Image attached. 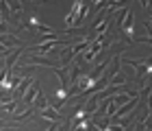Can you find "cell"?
<instances>
[{"mask_svg":"<svg viewBox=\"0 0 152 131\" xmlns=\"http://www.w3.org/2000/svg\"><path fill=\"white\" fill-rule=\"evenodd\" d=\"M0 44L4 48H13V46H18V37L9 35V33H0Z\"/></svg>","mask_w":152,"mask_h":131,"instance_id":"cell-6","label":"cell"},{"mask_svg":"<svg viewBox=\"0 0 152 131\" xmlns=\"http://www.w3.org/2000/svg\"><path fill=\"white\" fill-rule=\"evenodd\" d=\"M7 53H9V48H4L2 44H0V55H7Z\"/></svg>","mask_w":152,"mask_h":131,"instance_id":"cell-12","label":"cell"},{"mask_svg":"<svg viewBox=\"0 0 152 131\" xmlns=\"http://www.w3.org/2000/svg\"><path fill=\"white\" fill-rule=\"evenodd\" d=\"M120 2H124V0H113V4L117 7V4H120Z\"/></svg>","mask_w":152,"mask_h":131,"instance_id":"cell-14","label":"cell"},{"mask_svg":"<svg viewBox=\"0 0 152 131\" xmlns=\"http://www.w3.org/2000/svg\"><path fill=\"white\" fill-rule=\"evenodd\" d=\"M102 48H104V35L94 37V42L87 46V50H85V53H83V59H85V61H94V59H96V55H98Z\"/></svg>","mask_w":152,"mask_h":131,"instance_id":"cell-2","label":"cell"},{"mask_svg":"<svg viewBox=\"0 0 152 131\" xmlns=\"http://www.w3.org/2000/svg\"><path fill=\"white\" fill-rule=\"evenodd\" d=\"M35 94H39V83H37V79H33V83L28 85V90H26V94H24V101L31 103L35 98Z\"/></svg>","mask_w":152,"mask_h":131,"instance_id":"cell-5","label":"cell"},{"mask_svg":"<svg viewBox=\"0 0 152 131\" xmlns=\"http://www.w3.org/2000/svg\"><path fill=\"white\" fill-rule=\"evenodd\" d=\"M133 24H135V16H133V11H130V9H126L124 20L120 22V31H122L126 37H133Z\"/></svg>","mask_w":152,"mask_h":131,"instance_id":"cell-3","label":"cell"},{"mask_svg":"<svg viewBox=\"0 0 152 131\" xmlns=\"http://www.w3.org/2000/svg\"><path fill=\"white\" fill-rule=\"evenodd\" d=\"M46 131H57V129H54V125H52V127H48V129H46Z\"/></svg>","mask_w":152,"mask_h":131,"instance_id":"cell-15","label":"cell"},{"mask_svg":"<svg viewBox=\"0 0 152 131\" xmlns=\"http://www.w3.org/2000/svg\"><path fill=\"white\" fill-rule=\"evenodd\" d=\"M146 29H148V33H152V20H148V22H146Z\"/></svg>","mask_w":152,"mask_h":131,"instance_id":"cell-11","label":"cell"},{"mask_svg":"<svg viewBox=\"0 0 152 131\" xmlns=\"http://www.w3.org/2000/svg\"><path fill=\"white\" fill-rule=\"evenodd\" d=\"M48 105H50V101H48V98H46V96H44V94H37V101H35V107H37V109H46Z\"/></svg>","mask_w":152,"mask_h":131,"instance_id":"cell-8","label":"cell"},{"mask_svg":"<svg viewBox=\"0 0 152 131\" xmlns=\"http://www.w3.org/2000/svg\"><path fill=\"white\" fill-rule=\"evenodd\" d=\"M91 2H94V4H98V7H102V4L107 2V0H91Z\"/></svg>","mask_w":152,"mask_h":131,"instance_id":"cell-13","label":"cell"},{"mask_svg":"<svg viewBox=\"0 0 152 131\" xmlns=\"http://www.w3.org/2000/svg\"><path fill=\"white\" fill-rule=\"evenodd\" d=\"M31 114H33V109H26V112H22L20 116H15V118H18V120H26V118H28Z\"/></svg>","mask_w":152,"mask_h":131,"instance_id":"cell-10","label":"cell"},{"mask_svg":"<svg viewBox=\"0 0 152 131\" xmlns=\"http://www.w3.org/2000/svg\"><path fill=\"white\" fill-rule=\"evenodd\" d=\"M124 83H126V74L120 72V70H117L113 77L109 79V85H113V87H120V85H124Z\"/></svg>","mask_w":152,"mask_h":131,"instance_id":"cell-7","label":"cell"},{"mask_svg":"<svg viewBox=\"0 0 152 131\" xmlns=\"http://www.w3.org/2000/svg\"><path fill=\"white\" fill-rule=\"evenodd\" d=\"M89 18H91V13H89V7L83 2V0H74V4L70 7V13L65 16V26H67V29H74L76 24L87 22Z\"/></svg>","mask_w":152,"mask_h":131,"instance_id":"cell-1","label":"cell"},{"mask_svg":"<svg viewBox=\"0 0 152 131\" xmlns=\"http://www.w3.org/2000/svg\"><path fill=\"white\" fill-rule=\"evenodd\" d=\"M54 98H57V101H65V98H67V90H65V87H59L57 94H54Z\"/></svg>","mask_w":152,"mask_h":131,"instance_id":"cell-9","label":"cell"},{"mask_svg":"<svg viewBox=\"0 0 152 131\" xmlns=\"http://www.w3.org/2000/svg\"><path fill=\"white\" fill-rule=\"evenodd\" d=\"M41 118H46V120H52V122H57V120H61V114H59V109H54L52 105H48L46 109H41Z\"/></svg>","mask_w":152,"mask_h":131,"instance_id":"cell-4","label":"cell"}]
</instances>
